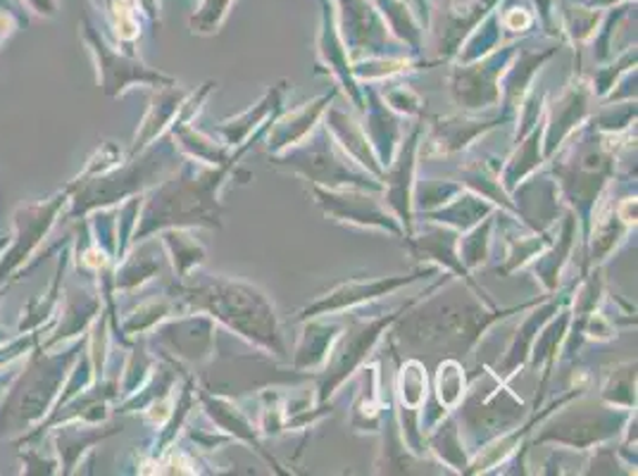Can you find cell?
Wrapping results in <instances>:
<instances>
[{
  "label": "cell",
  "mask_w": 638,
  "mask_h": 476,
  "mask_svg": "<svg viewBox=\"0 0 638 476\" xmlns=\"http://www.w3.org/2000/svg\"><path fill=\"white\" fill-rule=\"evenodd\" d=\"M77 348L70 353H43L41 348L31 355L24 374L12 384L8 398L0 407V436L24 432L29 424L39 422L55 403L64 376L77 357Z\"/></svg>",
  "instance_id": "6da1fadb"
},
{
  "label": "cell",
  "mask_w": 638,
  "mask_h": 476,
  "mask_svg": "<svg viewBox=\"0 0 638 476\" xmlns=\"http://www.w3.org/2000/svg\"><path fill=\"white\" fill-rule=\"evenodd\" d=\"M70 199L72 184L58 191L53 199L22 205L14 212V236L8 243L6 255L0 257V284H3L12 272H18L31 257V253L39 249L41 239H45V234L51 232V226L55 224L62 207L70 203Z\"/></svg>",
  "instance_id": "7a4b0ae2"
},
{
  "label": "cell",
  "mask_w": 638,
  "mask_h": 476,
  "mask_svg": "<svg viewBox=\"0 0 638 476\" xmlns=\"http://www.w3.org/2000/svg\"><path fill=\"white\" fill-rule=\"evenodd\" d=\"M87 41L98 58V70H101L103 89L108 95L120 93L124 87L132 84V81H170L165 77L149 72L136 62H129L126 58L114 55L110 48L101 39H98L93 27H89V24H87Z\"/></svg>",
  "instance_id": "3957f363"
},
{
  "label": "cell",
  "mask_w": 638,
  "mask_h": 476,
  "mask_svg": "<svg viewBox=\"0 0 638 476\" xmlns=\"http://www.w3.org/2000/svg\"><path fill=\"white\" fill-rule=\"evenodd\" d=\"M95 307H98V303L87 298V293H70L68 310H64L58 332L45 341V348H53L55 343H60L62 338L74 336V334H79L81 330H84V324L93 317Z\"/></svg>",
  "instance_id": "277c9868"
},
{
  "label": "cell",
  "mask_w": 638,
  "mask_h": 476,
  "mask_svg": "<svg viewBox=\"0 0 638 476\" xmlns=\"http://www.w3.org/2000/svg\"><path fill=\"white\" fill-rule=\"evenodd\" d=\"M108 436V432H89L81 426V429H72V426H60V429L55 432V450L60 455V465H64V472H72L79 463V455L87 450V446H91V443H95L98 438H103Z\"/></svg>",
  "instance_id": "5b68a950"
},
{
  "label": "cell",
  "mask_w": 638,
  "mask_h": 476,
  "mask_svg": "<svg viewBox=\"0 0 638 476\" xmlns=\"http://www.w3.org/2000/svg\"><path fill=\"white\" fill-rule=\"evenodd\" d=\"M62 272H64V260H60L58 272H55V278H53L51 288H48V293H45V295H41V298H37V301H31V303H29V307H27V317H22V322H20V332H31V330H37V326H39L41 322H45V317L51 315V312L58 307V303H60Z\"/></svg>",
  "instance_id": "8992f818"
},
{
  "label": "cell",
  "mask_w": 638,
  "mask_h": 476,
  "mask_svg": "<svg viewBox=\"0 0 638 476\" xmlns=\"http://www.w3.org/2000/svg\"><path fill=\"white\" fill-rule=\"evenodd\" d=\"M24 463H27V469H24L27 474H58V469H55L58 463H53V459L51 463H45V459L39 457L37 453H27Z\"/></svg>",
  "instance_id": "52a82bcc"
},
{
  "label": "cell",
  "mask_w": 638,
  "mask_h": 476,
  "mask_svg": "<svg viewBox=\"0 0 638 476\" xmlns=\"http://www.w3.org/2000/svg\"><path fill=\"white\" fill-rule=\"evenodd\" d=\"M27 3L34 8V12L45 14V18H53L58 12V0H27Z\"/></svg>",
  "instance_id": "ba28073f"
},
{
  "label": "cell",
  "mask_w": 638,
  "mask_h": 476,
  "mask_svg": "<svg viewBox=\"0 0 638 476\" xmlns=\"http://www.w3.org/2000/svg\"><path fill=\"white\" fill-rule=\"evenodd\" d=\"M8 243H10V236H0V253H6Z\"/></svg>",
  "instance_id": "9c48e42d"
}]
</instances>
